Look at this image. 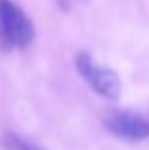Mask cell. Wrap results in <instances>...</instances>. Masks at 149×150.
Returning <instances> with one entry per match:
<instances>
[{"mask_svg":"<svg viewBox=\"0 0 149 150\" xmlns=\"http://www.w3.org/2000/svg\"><path fill=\"white\" fill-rule=\"evenodd\" d=\"M34 38V25L31 17L14 2L0 0V48H27Z\"/></svg>","mask_w":149,"mask_h":150,"instance_id":"6da1fadb","label":"cell"},{"mask_svg":"<svg viewBox=\"0 0 149 150\" xmlns=\"http://www.w3.org/2000/svg\"><path fill=\"white\" fill-rule=\"evenodd\" d=\"M77 69L97 95L107 97V99H117L120 95V80L117 72L96 63V59L90 53L80 51L77 55Z\"/></svg>","mask_w":149,"mask_h":150,"instance_id":"7a4b0ae2","label":"cell"},{"mask_svg":"<svg viewBox=\"0 0 149 150\" xmlns=\"http://www.w3.org/2000/svg\"><path fill=\"white\" fill-rule=\"evenodd\" d=\"M111 135L124 143H142L149 139V116L132 110H113L103 120Z\"/></svg>","mask_w":149,"mask_h":150,"instance_id":"3957f363","label":"cell"},{"mask_svg":"<svg viewBox=\"0 0 149 150\" xmlns=\"http://www.w3.org/2000/svg\"><path fill=\"white\" fill-rule=\"evenodd\" d=\"M4 143H6V146L10 150H42L34 143H29V141L21 139L19 135H14V133H10V135L4 137Z\"/></svg>","mask_w":149,"mask_h":150,"instance_id":"277c9868","label":"cell"}]
</instances>
